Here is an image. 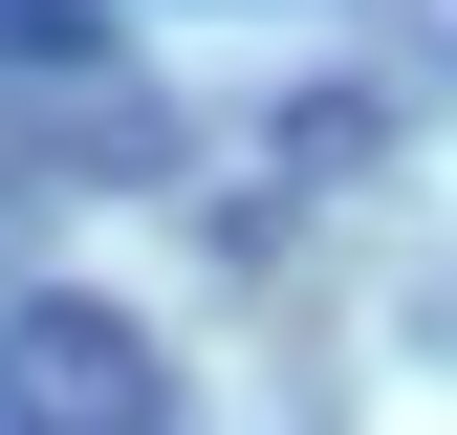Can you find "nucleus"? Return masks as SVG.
Instances as JSON below:
<instances>
[{"mask_svg": "<svg viewBox=\"0 0 457 435\" xmlns=\"http://www.w3.org/2000/svg\"><path fill=\"white\" fill-rule=\"evenodd\" d=\"M0 435H175L153 326L87 305V283H22V305H0Z\"/></svg>", "mask_w": 457, "mask_h": 435, "instance_id": "obj_1", "label": "nucleus"}]
</instances>
